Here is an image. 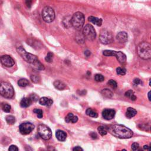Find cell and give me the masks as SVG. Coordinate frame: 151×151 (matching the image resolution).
Wrapping results in <instances>:
<instances>
[{"mask_svg":"<svg viewBox=\"0 0 151 151\" xmlns=\"http://www.w3.org/2000/svg\"><path fill=\"white\" fill-rule=\"evenodd\" d=\"M108 130L110 134L120 139H129L134 135L132 130L122 125H112L108 128Z\"/></svg>","mask_w":151,"mask_h":151,"instance_id":"1","label":"cell"},{"mask_svg":"<svg viewBox=\"0 0 151 151\" xmlns=\"http://www.w3.org/2000/svg\"><path fill=\"white\" fill-rule=\"evenodd\" d=\"M17 50L18 53L21 55L22 58L26 62L32 64L34 68L40 70H44V66L40 61L36 55L27 52L22 47H18L17 49Z\"/></svg>","mask_w":151,"mask_h":151,"instance_id":"2","label":"cell"},{"mask_svg":"<svg viewBox=\"0 0 151 151\" xmlns=\"http://www.w3.org/2000/svg\"><path fill=\"white\" fill-rule=\"evenodd\" d=\"M136 51L141 59L148 60L151 57V45L147 42L140 43L136 48Z\"/></svg>","mask_w":151,"mask_h":151,"instance_id":"3","label":"cell"},{"mask_svg":"<svg viewBox=\"0 0 151 151\" xmlns=\"http://www.w3.org/2000/svg\"><path fill=\"white\" fill-rule=\"evenodd\" d=\"M84 14L80 12H77L71 18V26L74 27L76 30H80L84 25Z\"/></svg>","mask_w":151,"mask_h":151,"instance_id":"4","label":"cell"},{"mask_svg":"<svg viewBox=\"0 0 151 151\" xmlns=\"http://www.w3.org/2000/svg\"><path fill=\"white\" fill-rule=\"evenodd\" d=\"M0 95L7 99H10L14 95L13 87L7 82H2L0 83Z\"/></svg>","mask_w":151,"mask_h":151,"instance_id":"5","label":"cell"},{"mask_svg":"<svg viewBox=\"0 0 151 151\" xmlns=\"http://www.w3.org/2000/svg\"><path fill=\"white\" fill-rule=\"evenodd\" d=\"M103 54L105 56H115L120 64H124L126 61V56L124 53L121 51H116L113 50L103 51Z\"/></svg>","mask_w":151,"mask_h":151,"instance_id":"6","label":"cell"},{"mask_svg":"<svg viewBox=\"0 0 151 151\" xmlns=\"http://www.w3.org/2000/svg\"><path fill=\"white\" fill-rule=\"evenodd\" d=\"M37 130L39 136L44 140H49L52 136L51 129L45 125H40L38 127Z\"/></svg>","mask_w":151,"mask_h":151,"instance_id":"7","label":"cell"},{"mask_svg":"<svg viewBox=\"0 0 151 151\" xmlns=\"http://www.w3.org/2000/svg\"><path fill=\"white\" fill-rule=\"evenodd\" d=\"M42 17L45 23H50L54 20L55 13L52 8L45 7L42 11Z\"/></svg>","mask_w":151,"mask_h":151,"instance_id":"8","label":"cell"},{"mask_svg":"<svg viewBox=\"0 0 151 151\" xmlns=\"http://www.w3.org/2000/svg\"><path fill=\"white\" fill-rule=\"evenodd\" d=\"M83 34L84 38L89 41H93L96 37V31L91 24L85 25L83 30Z\"/></svg>","mask_w":151,"mask_h":151,"instance_id":"9","label":"cell"},{"mask_svg":"<svg viewBox=\"0 0 151 151\" xmlns=\"http://www.w3.org/2000/svg\"><path fill=\"white\" fill-rule=\"evenodd\" d=\"M99 40L103 44H109L113 41V35L109 31L105 30L101 32L99 37Z\"/></svg>","mask_w":151,"mask_h":151,"instance_id":"10","label":"cell"},{"mask_svg":"<svg viewBox=\"0 0 151 151\" xmlns=\"http://www.w3.org/2000/svg\"><path fill=\"white\" fill-rule=\"evenodd\" d=\"M35 126L33 124L30 122H24L21 124L19 126L20 132L23 135H28L32 132Z\"/></svg>","mask_w":151,"mask_h":151,"instance_id":"11","label":"cell"},{"mask_svg":"<svg viewBox=\"0 0 151 151\" xmlns=\"http://www.w3.org/2000/svg\"><path fill=\"white\" fill-rule=\"evenodd\" d=\"M0 63L7 67H13L15 64L14 60L8 55H4L0 57Z\"/></svg>","mask_w":151,"mask_h":151,"instance_id":"12","label":"cell"},{"mask_svg":"<svg viewBox=\"0 0 151 151\" xmlns=\"http://www.w3.org/2000/svg\"><path fill=\"white\" fill-rule=\"evenodd\" d=\"M115 115H116L115 110L111 109H105L102 112L103 118L108 120L114 118Z\"/></svg>","mask_w":151,"mask_h":151,"instance_id":"13","label":"cell"},{"mask_svg":"<svg viewBox=\"0 0 151 151\" xmlns=\"http://www.w3.org/2000/svg\"><path fill=\"white\" fill-rule=\"evenodd\" d=\"M128 34L126 32H120L116 35V39L119 43H125L128 41Z\"/></svg>","mask_w":151,"mask_h":151,"instance_id":"14","label":"cell"},{"mask_svg":"<svg viewBox=\"0 0 151 151\" xmlns=\"http://www.w3.org/2000/svg\"><path fill=\"white\" fill-rule=\"evenodd\" d=\"M40 104L45 106H51L52 105L53 101L51 99L47 97H41L40 99H39Z\"/></svg>","mask_w":151,"mask_h":151,"instance_id":"15","label":"cell"},{"mask_svg":"<svg viewBox=\"0 0 151 151\" xmlns=\"http://www.w3.org/2000/svg\"><path fill=\"white\" fill-rule=\"evenodd\" d=\"M65 120L67 123H72L75 124L78 121V117L74 116L72 113H69L65 118Z\"/></svg>","mask_w":151,"mask_h":151,"instance_id":"16","label":"cell"},{"mask_svg":"<svg viewBox=\"0 0 151 151\" xmlns=\"http://www.w3.org/2000/svg\"><path fill=\"white\" fill-rule=\"evenodd\" d=\"M55 136H56V138L57 139L60 141H64L67 138V134L64 132V131L61 130H58L56 132V134H55Z\"/></svg>","mask_w":151,"mask_h":151,"instance_id":"17","label":"cell"},{"mask_svg":"<svg viewBox=\"0 0 151 151\" xmlns=\"http://www.w3.org/2000/svg\"><path fill=\"white\" fill-rule=\"evenodd\" d=\"M88 20L89 22L94 24L95 25H96L97 26H101L102 24V20L101 18H98L97 17L90 16L89 17Z\"/></svg>","mask_w":151,"mask_h":151,"instance_id":"18","label":"cell"},{"mask_svg":"<svg viewBox=\"0 0 151 151\" xmlns=\"http://www.w3.org/2000/svg\"><path fill=\"white\" fill-rule=\"evenodd\" d=\"M31 103H32V101H31L30 97H24L21 100L20 105L22 108H26L30 106Z\"/></svg>","mask_w":151,"mask_h":151,"instance_id":"19","label":"cell"},{"mask_svg":"<svg viewBox=\"0 0 151 151\" xmlns=\"http://www.w3.org/2000/svg\"><path fill=\"white\" fill-rule=\"evenodd\" d=\"M54 86L55 89H58L59 90H63L65 89L66 85L63 81L60 80H56L54 82Z\"/></svg>","mask_w":151,"mask_h":151,"instance_id":"20","label":"cell"},{"mask_svg":"<svg viewBox=\"0 0 151 151\" xmlns=\"http://www.w3.org/2000/svg\"><path fill=\"white\" fill-rule=\"evenodd\" d=\"M137 114V111L132 108H128L126 110V116L129 119H130L134 117Z\"/></svg>","mask_w":151,"mask_h":151,"instance_id":"21","label":"cell"},{"mask_svg":"<svg viewBox=\"0 0 151 151\" xmlns=\"http://www.w3.org/2000/svg\"><path fill=\"white\" fill-rule=\"evenodd\" d=\"M86 113L87 116L92 117V118H97V117H98V113H97L96 111L95 110H93V109H91V108L87 109L86 110Z\"/></svg>","mask_w":151,"mask_h":151,"instance_id":"22","label":"cell"},{"mask_svg":"<svg viewBox=\"0 0 151 151\" xmlns=\"http://www.w3.org/2000/svg\"><path fill=\"white\" fill-rule=\"evenodd\" d=\"M125 95L126 97L129 98L131 100H132V101L136 100V96H135L134 92H133L132 90H129L127 91V92L125 93Z\"/></svg>","mask_w":151,"mask_h":151,"instance_id":"23","label":"cell"},{"mask_svg":"<svg viewBox=\"0 0 151 151\" xmlns=\"http://www.w3.org/2000/svg\"><path fill=\"white\" fill-rule=\"evenodd\" d=\"M30 84L29 80L26 79H21L18 81V84L19 86L24 87L27 86H29Z\"/></svg>","mask_w":151,"mask_h":151,"instance_id":"24","label":"cell"},{"mask_svg":"<svg viewBox=\"0 0 151 151\" xmlns=\"http://www.w3.org/2000/svg\"><path fill=\"white\" fill-rule=\"evenodd\" d=\"M101 94H102L103 96L108 97V98H110V97H112L113 95V93L108 89H105L102 90V92H101Z\"/></svg>","mask_w":151,"mask_h":151,"instance_id":"25","label":"cell"},{"mask_svg":"<svg viewBox=\"0 0 151 151\" xmlns=\"http://www.w3.org/2000/svg\"><path fill=\"white\" fill-rule=\"evenodd\" d=\"M6 122L8 123V124L9 125H13L15 124V118L14 116H12V115H8L5 118Z\"/></svg>","mask_w":151,"mask_h":151,"instance_id":"26","label":"cell"},{"mask_svg":"<svg viewBox=\"0 0 151 151\" xmlns=\"http://www.w3.org/2000/svg\"><path fill=\"white\" fill-rule=\"evenodd\" d=\"M97 130H98V132H99V134L102 135V136H104V135H106L107 134H108V129L105 128V126H99L98 129H97Z\"/></svg>","mask_w":151,"mask_h":151,"instance_id":"27","label":"cell"},{"mask_svg":"<svg viewBox=\"0 0 151 151\" xmlns=\"http://www.w3.org/2000/svg\"><path fill=\"white\" fill-rule=\"evenodd\" d=\"M117 74L120 76H124L126 74V70L124 67H118L116 69Z\"/></svg>","mask_w":151,"mask_h":151,"instance_id":"28","label":"cell"},{"mask_svg":"<svg viewBox=\"0 0 151 151\" xmlns=\"http://www.w3.org/2000/svg\"><path fill=\"white\" fill-rule=\"evenodd\" d=\"M95 80L97 82H102L105 80V77L102 74H97L95 76Z\"/></svg>","mask_w":151,"mask_h":151,"instance_id":"29","label":"cell"},{"mask_svg":"<svg viewBox=\"0 0 151 151\" xmlns=\"http://www.w3.org/2000/svg\"><path fill=\"white\" fill-rule=\"evenodd\" d=\"M63 25H64V27L65 28H69L71 26V18H67V17H66V19H64L63 20Z\"/></svg>","mask_w":151,"mask_h":151,"instance_id":"30","label":"cell"},{"mask_svg":"<svg viewBox=\"0 0 151 151\" xmlns=\"http://www.w3.org/2000/svg\"><path fill=\"white\" fill-rule=\"evenodd\" d=\"M33 112L34 113L36 114L37 117L39 119H41L43 118V113L42 110H41V109H35L34 110H33Z\"/></svg>","mask_w":151,"mask_h":151,"instance_id":"31","label":"cell"},{"mask_svg":"<svg viewBox=\"0 0 151 151\" xmlns=\"http://www.w3.org/2000/svg\"><path fill=\"white\" fill-rule=\"evenodd\" d=\"M53 54L51 52H49L48 54H47L46 57H45V61H47L49 63H51L53 60Z\"/></svg>","mask_w":151,"mask_h":151,"instance_id":"32","label":"cell"},{"mask_svg":"<svg viewBox=\"0 0 151 151\" xmlns=\"http://www.w3.org/2000/svg\"><path fill=\"white\" fill-rule=\"evenodd\" d=\"M108 84L113 89H116L117 86H118L116 81L114 80H109V81L108 82Z\"/></svg>","mask_w":151,"mask_h":151,"instance_id":"33","label":"cell"},{"mask_svg":"<svg viewBox=\"0 0 151 151\" xmlns=\"http://www.w3.org/2000/svg\"><path fill=\"white\" fill-rule=\"evenodd\" d=\"M11 109V107L10 105L8 104H7V103H5V104L3 106V110L5 112H7V113H9L10 112Z\"/></svg>","mask_w":151,"mask_h":151,"instance_id":"34","label":"cell"},{"mask_svg":"<svg viewBox=\"0 0 151 151\" xmlns=\"http://www.w3.org/2000/svg\"><path fill=\"white\" fill-rule=\"evenodd\" d=\"M31 80H32L34 83H39L40 81V77L39 76H37V75H32L31 76Z\"/></svg>","mask_w":151,"mask_h":151,"instance_id":"35","label":"cell"},{"mask_svg":"<svg viewBox=\"0 0 151 151\" xmlns=\"http://www.w3.org/2000/svg\"><path fill=\"white\" fill-rule=\"evenodd\" d=\"M30 98L32 102H37L39 100V96L35 94L31 95L30 96Z\"/></svg>","mask_w":151,"mask_h":151,"instance_id":"36","label":"cell"},{"mask_svg":"<svg viewBox=\"0 0 151 151\" xmlns=\"http://www.w3.org/2000/svg\"><path fill=\"white\" fill-rule=\"evenodd\" d=\"M139 148V145L138 143H134L132 145V149L133 150H138Z\"/></svg>","mask_w":151,"mask_h":151,"instance_id":"37","label":"cell"},{"mask_svg":"<svg viewBox=\"0 0 151 151\" xmlns=\"http://www.w3.org/2000/svg\"><path fill=\"white\" fill-rule=\"evenodd\" d=\"M33 0H25V4L28 8H31L33 4Z\"/></svg>","mask_w":151,"mask_h":151,"instance_id":"38","label":"cell"},{"mask_svg":"<svg viewBox=\"0 0 151 151\" xmlns=\"http://www.w3.org/2000/svg\"><path fill=\"white\" fill-rule=\"evenodd\" d=\"M8 150L10 151H17L18 150V148L15 145H11L8 148Z\"/></svg>","mask_w":151,"mask_h":151,"instance_id":"39","label":"cell"},{"mask_svg":"<svg viewBox=\"0 0 151 151\" xmlns=\"http://www.w3.org/2000/svg\"><path fill=\"white\" fill-rule=\"evenodd\" d=\"M134 84H136V85H138V84H142V81H141L140 79H138V78L135 79L134 80Z\"/></svg>","mask_w":151,"mask_h":151,"instance_id":"40","label":"cell"},{"mask_svg":"<svg viewBox=\"0 0 151 151\" xmlns=\"http://www.w3.org/2000/svg\"><path fill=\"white\" fill-rule=\"evenodd\" d=\"M90 136L92 137V139H97V134H96V133L92 132L90 134Z\"/></svg>","mask_w":151,"mask_h":151,"instance_id":"41","label":"cell"},{"mask_svg":"<svg viewBox=\"0 0 151 151\" xmlns=\"http://www.w3.org/2000/svg\"><path fill=\"white\" fill-rule=\"evenodd\" d=\"M73 150H83V149L81 148H80V146H76L73 149Z\"/></svg>","mask_w":151,"mask_h":151,"instance_id":"42","label":"cell"},{"mask_svg":"<svg viewBox=\"0 0 151 151\" xmlns=\"http://www.w3.org/2000/svg\"><path fill=\"white\" fill-rule=\"evenodd\" d=\"M84 54H85V55H86V57H89L90 55V54H91V53H90V51L87 50V51H86L84 52Z\"/></svg>","mask_w":151,"mask_h":151,"instance_id":"43","label":"cell"},{"mask_svg":"<svg viewBox=\"0 0 151 151\" xmlns=\"http://www.w3.org/2000/svg\"><path fill=\"white\" fill-rule=\"evenodd\" d=\"M144 149L145 150H149V146L148 145H144Z\"/></svg>","mask_w":151,"mask_h":151,"instance_id":"44","label":"cell"},{"mask_svg":"<svg viewBox=\"0 0 151 151\" xmlns=\"http://www.w3.org/2000/svg\"><path fill=\"white\" fill-rule=\"evenodd\" d=\"M150 92H149L148 94V99L150 101Z\"/></svg>","mask_w":151,"mask_h":151,"instance_id":"45","label":"cell"},{"mask_svg":"<svg viewBox=\"0 0 151 151\" xmlns=\"http://www.w3.org/2000/svg\"><path fill=\"white\" fill-rule=\"evenodd\" d=\"M2 4V1H1V0H0V5H1Z\"/></svg>","mask_w":151,"mask_h":151,"instance_id":"46","label":"cell"}]
</instances>
